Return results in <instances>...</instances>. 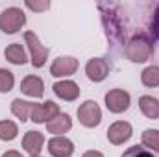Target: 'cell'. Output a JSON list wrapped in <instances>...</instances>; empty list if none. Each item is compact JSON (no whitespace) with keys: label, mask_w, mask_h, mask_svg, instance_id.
I'll return each instance as SVG.
<instances>
[{"label":"cell","mask_w":159,"mask_h":157,"mask_svg":"<svg viewBox=\"0 0 159 157\" xmlns=\"http://www.w3.org/2000/svg\"><path fill=\"white\" fill-rule=\"evenodd\" d=\"M85 74H87V78L91 79V81L100 83V81H104V79L107 78V74H109V63L104 57H93L85 65Z\"/></svg>","instance_id":"9c48e42d"},{"label":"cell","mask_w":159,"mask_h":157,"mask_svg":"<svg viewBox=\"0 0 159 157\" xmlns=\"http://www.w3.org/2000/svg\"><path fill=\"white\" fill-rule=\"evenodd\" d=\"M15 87V76L7 69H0V92H9Z\"/></svg>","instance_id":"44dd1931"},{"label":"cell","mask_w":159,"mask_h":157,"mask_svg":"<svg viewBox=\"0 0 159 157\" xmlns=\"http://www.w3.org/2000/svg\"><path fill=\"white\" fill-rule=\"evenodd\" d=\"M81 157H104V154L98 152V150H89V152H85Z\"/></svg>","instance_id":"d4e9b609"},{"label":"cell","mask_w":159,"mask_h":157,"mask_svg":"<svg viewBox=\"0 0 159 157\" xmlns=\"http://www.w3.org/2000/svg\"><path fill=\"white\" fill-rule=\"evenodd\" d=\"M78 70V59L70 56H61L50 65V74L54 78H67Z\"/></svg>","instance_id":"ba28073f"},{"label":"cell","mask_w":159,"mask_h":157,"mask_svg":"<svg viewBox=\"0 0 159 157\" xmlns=\"http://www.w3.org/2000/svg\"><path fill=\"white\" fill-rule=\"evenodd\" d=\"M44 144V135L41 131H26L24 139H22V148L30 154V155H39Z\"/></svg>","instance_id":"5bb4252c"},{"label":"cell","mask_w":159,"mask_h":157,"mask_svg":"<svg viewBox=\"0 0 159 157\" xmlns=\"http://www.w3.org/2000/svg\"><path fill=\"white\" fill-rule=\"evenodd\" d=\"M152 34L159 39V6L156 7V13H154V20H152Z\"/></svg>","instance_id":"cb8c5ba5"},{"label":"cell","mask_w":159,"mask_h":157,"mask_svg":"<svg viewBox=\"0 0 159 157\" xmlns=\"http://www.w3.org/2000/svg\"><path fill=\"white\" fill-rule=\"evenodd\" d=\"M52 89H54L56 96L61 98V100H65V102H74V100L80 96L78 83L72 81V79H61V81H56V83L52 85Z\"/></svg>","instance_id":"8fae6325"},{"label":"cell","mask_w":159,"mask_h":157,"mask_svg":"<svg viewBox=\"0 0 159 157\" xmlns=\"http://www.w3.org/2000/svg\"><path fill=\"white\" fill-rule=\"evenodd\" d=\"M4 56L13 65H24L26 63V52H24V46L20 43H11L9 46H6Z\"/></svg>","instance_id":"2e32d148"},{"label":"cell","mask_w":159,"mask_h":157,"mask_svg":"<svg viewBox=\"0 0 159 157\" xmlns=\"http://www.w3.org/2000/svg\"><path fill=\"white\" fill-rule=\"evenodd\" d=\"M32 107H34V104H32V102L20 100V98H15V100L11 102V113L19 118L20 122H26V120H30Z\"/></svg>","instance_id":"e0dca14e"},{"label":"cell","mask_w":159,"mask_h":157,"mask_svg":"<svg viewBox=\"0 0 159 157\" xmlns=\"http://www.w3.org/2000/svg\"><path fill=\"white\" fill-rule=\"evenodd\" d=\"M120 157H156V155H154V152L146 150L144 146H139V144H135V146L128 148V150H126V152H124Z\"/></svg>","instance_id":"7402d4cb"},{"label":"cell","mask_w":159,"mask_h":157,"mask_svg":"<svg viewBox=\"0 0 159 157\" xmlns=\"http://www.w3.org/2000/svg\"><path fill=\"white\" fill-rule=\"evenodd\" d=\"M26 7L32 9V11H46L50 9V2H26Z\"/></svg>","instance_id":"603a6c76"},{"label":"cell","mask_w":159,"mask_h":157,"mask_svg":"<svg viewBox=\"0 0 159 157\" xmlns=\"http://www.w3.org/2000/svg\"><path fill=\"white\" fill-rule=\"evenodd\" d=\"M131 133H133V128H131L129 122L117 120V122H113L107 128V141L111 144H115V146H120V144H124L131 137Z\"/></svg>","instance_id":"52a82bcc"},{"label":"cell","mask_w":159,"mask_h":157,"mask_svg":"<svg viewBox=\"0 0 159 157\" xmlns=\"http://www.w3.org/2000/svg\"><path fill=\"white\" fill-rule=\"evenodd\" d=\"M30 157H41V155H30Z\"/></svg>","instance_id":"4316f807"},{"label":"cell","mask_w":159,"mask_h":157,"mask_svg":"<svg viewBox=\"0 0 159 157\" xmlns=\"http://www.w3.org/2000/svg\"><path fill=\"white\" fill-rule=\"evenodd\" d=\"M139 109L141 113L150 120H157L159 118V100L150 96V94H144L139 98Z\"/></svg>","instance_id":"9a60e30c"},{"label":"cell","mask_w":159,"mask_h":157,"mask_svg":"<svg viewBox=\"0 0 159 157\" xmlns=\"http://www.w3.org/2000/svg\"><path fill=\"white\" fill-rule=\"evenodd\" d=\"M26 24V15L20 7H6L0 13V30L7 35L17 34Z\"/></svg>","instance_id":"7a4b0ae2"},{"label":"cell","mask_w":159,"mask_h":157,"mask_svg":"<svg viewBox=\"0 0 159 157\" xmlns=\"http://www.w3.org/2000/svg\"><path fill=\"white\" fill-rule=\"evenodd\" d=\"M70 128H72V118L69 117L67 113L56 115L46 124V131L52 133V135H56V137H63V133L70 131Z\"/></svg>","instance_id":"7c38bea8"},{"label":"cell","mask_w":159,"mask_h":157,"mask_svg":"<svg viewBox=\"0 0 159 157\" xmlns=\"http://www.w3.org/2000/svg\"><path fill=\"white\" fill-rule=\"evenodd\" d=\"M48 154L52 157H72L74 142L67 137H52L48 141Z\"/></svg>","instance_id":"30bf717a"},{"label":"cell","mask_w":159,"mask_h":157,"mask_svg":"<svg viewBox=\"0 0 159 157\" xmlns=\"http://www.w3.org/2000/svg\"><path fill=\"white\" fill-rule=\"evenodd\" d=\"M104 100H106V107L109 109V113H115V115L124 113L131 104L129 92H126L124 89H111L109 92H106Z\"/></svg>","instance_id":"5b68a950"},{"label":"cell","mask_w":159,"mask_h":157,"mask_svg":"<svg viewBox=\"0 0 159 157\" xmlns=\"http://www.w3.org/2000/svg\"><path fill=\"white\" fill-rule=\"evenodd\" d=\"M19 135V128L13 120H0V141H13Z\"/></svg>","instance_id":"ffe728a7"},{"label":"cell","mask_w":159,"mask_h":157,"mask_svg":"<svg viewBox=\"0 0 159 157\" xmlns=\"http://www.w3.org/2000/svg\"><path fill=\"white\" fill-rule=\"evenodd\" d=\"M124 54L131 63H144L152 56V43L144 35H135L128 41Z\"/></svg>","instance_id":"6da1fadb"},{"label":"cell","mask_w":159,"mask_h":157,"mask_svg":"<svg viewBox=\"0 0 159 157\" xmlns=\"http://www.w3.org/2000/svg\"><path fill=\"white\" fill-rule=\"evenodd\" d=\"M141 81H143L144 87H150V89L159 87V67H156V65L146 67L141 72Z\"/></svg>","instance_id":"d6986e66"},{"label":"cell","mask_w":159,"mask_h":157,"mask_svg":"<svg viewBox=\"0 0 159 157\" xmlns=\"http://www.w3.org/2000/svg\"><path fill=\"white\" fill-rule=\"evenodd\" d=\"M141 142L146 150L159 152V129H144L141 135Z\"/></svg>","instance_id":"ac0fdd59"},{"label":"cell","mask_w":159,"mask_h":157,"mask_svg":"<svg viewBox=\"0 0 159 157\" xmlns=\"http://www.w3.org/2000/svg\"><path fill=\"white\" fill-rule=\"evenodd\" d=\"M2 157H22V154H20V152H17V150H7Z\"/></svg>","instance_id":"484cf974"},{"label":"cell","mask_w":159,"mask_h":157,"mask_svg":"<svg viewBox=\"0 0 159 157\" xmlns=\"http://www.w3.org/2000/svg\"><path fill=\"white\" fill-rule=\"evenodd\" d=\"M78 120L83 128H96L102 122V109L94 100H85L78 107Z\"/></svg>","instance_id":"3957f363"},{"label":"cell","mask_w":159,"mask_h":157,"mask_svg":"<svg viewBox=\"0 0 159 157\" xmlns=\"http://www.w3.org/2000/svg\"><path fill=\"white\" fill-rule=\"evenodd\" d=\"M59 105L52 100L43 102V104H34L32 113H30V120L35 124H48L56 115H59Z\"/></svg>","instance_id":"8992f818"},{"label":"cell","mask_w":159,"mask_h":157,"mask_svg":"<svg viewBox=\"0 0 159 157\" xmlns=\"http://www.w3.org/2000/svg\"><path fill=\"white\" fill-rule=\"evenodd\" d=\"M20 92L30 98H41L44 94V83L39 76H26L20 81Z\"/></svg>","instance_id":"4fadbf2b"},{"label":"cell","mask_w":159,"mask_h":157,"mask_svg":"<svg viewBox=\"0 0 159 157\" xmlns=\"http://www.w3.org/2000/svg\"><path fill=\"white\" fill-rule=\"evenodd\" d=\"M24 43L30 50V56H32V65L35 69H41L46 65V59H48V48L41 44L39 37L34 34V32H26L24 34Z\"/></svg>","instance_id":"277c9868"}]
</instances>
